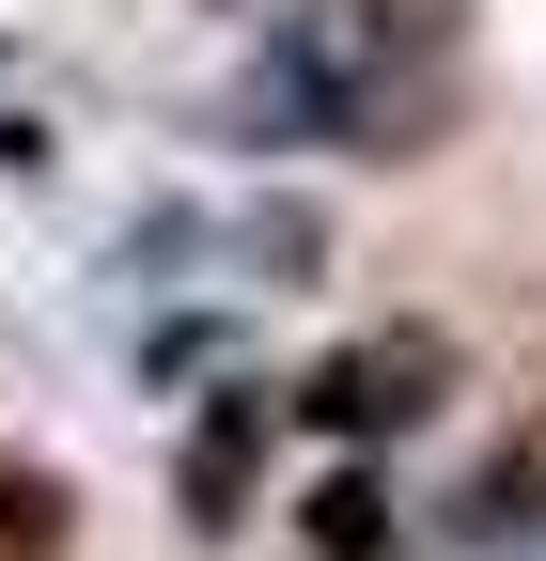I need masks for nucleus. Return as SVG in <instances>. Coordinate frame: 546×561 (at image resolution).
<instances>
[{
  "instance_id": "nucleus-1",
  "label": "nucleus",
  "mask_w": 546,
  "mask_h": 561,
  "mask_svg": "<svg viewBox=\"0 0 546 561\" xmlns=\"http://www.w3.org/2000/svg\"><path fill=\"white\" fill-rule=\"evenodd\" d=\"M468 94V0H282L203 125L235 157H437Z\"/></svg>"
},
{
  "instance_id": "nucleus-2",
  "label": "nucleus",
  "mask_w": 546,
  "mask_h": 561,
  "mask_svg": "<svg viewBox=\"0 0 546 561\" xmlns=\"http://www.w3.org/2000/svg\"><path fill=\"white\" fill-rule=\"evenodd\" d=\"M453 405V328H360V343H328V359L282 390V421H312V437H344V453H375V437H406V421H437Z\"/></svg>"
},
{
  "instance_id": "nucleus-3",
  "label": "nucleus",
  "mask_w": 546,
  "mask_h": 561,
  "mask_svg": "<svg viewBox=\"0 0 546 561\" xmlns=\"http://www.w3.org/2000/svg\"><path fill=\"white\" fill-rule=\"evenodd\" d=\"M265 437H282V390L265 375H219L187 405V437H172V515L219 546V530H250V500H265Z\"/></svg>"
},
{
  "instance_id": "nucleus-4",
  "label": "nucleus",
  "mask_w": 546,
  "mask_h": 561,
  "mask_svg": "<svg viewBox=\"0 0 546 561\" xmlns=\"http://www.w3.org/2000/svg\"><path fill=\"white\" fill-rule=\"evenodd\" d=\"M437 530H453L468 561H531V546H546V453H485V468L437 500Z\"/></svg>"
},
{
  "instance_id": "nucleus-5",
  "label": "nucleus",
  "mask_w": 546,
  "mask_h": 561,
  "mask_svg": "<svg viewBox=\"0 0 546 561\" xmlns=\"http://www.w3.org/2000/svg\"><path fill=\"white\" fill-rule=\"evenodd\" d=\"M328 250H344V234H328V203H312V187L219 203V265H235V280H328Z\"/></svg>"
},
{
  "instance_id": "nucleus-6",
  "label": "nucleus",
  "mask_w": 546,
  "mask_h": 561,
  "mask_svg": "<svg viewBox=\"0 0 546 561\" xmlns=\"http://www.w3.org/2000/svg\"><path fill=\"white\" fill-rule=\"evenodd\" d=\"M0 561H79V483L47 453H0Z\"/></svg>"
},
{
  "instance_id": "nucleus-7",
  "label": "nucleus",
  "mask_w": 546,
  "mask_h": 561,
  "mask_svg": "<svg viewBox=\"0 0 546 561\" xmlns=\"http://www.w3.org/2000/svg\"><path fill=\"white\" fill-rule=\"evenodd\" d=\"M297 530H312V561H390V530H406V500H390V468H328Z\"/></svg>"
},
{
  "instance_id": "nucleus-8",
  "label": "nucleus",
  "mask_w": 546,
  "mask_h": 561,
  "mask_svg": "<svg viewBox=\"0 0 546 561\" xmlns=\"http://www.w3.org/2000/svg\"><path fill=\"white\" fill-rule=\"evenodd\" d=\"M531 561H546V546H531Z\"/></svg>"
}]
</instances>
